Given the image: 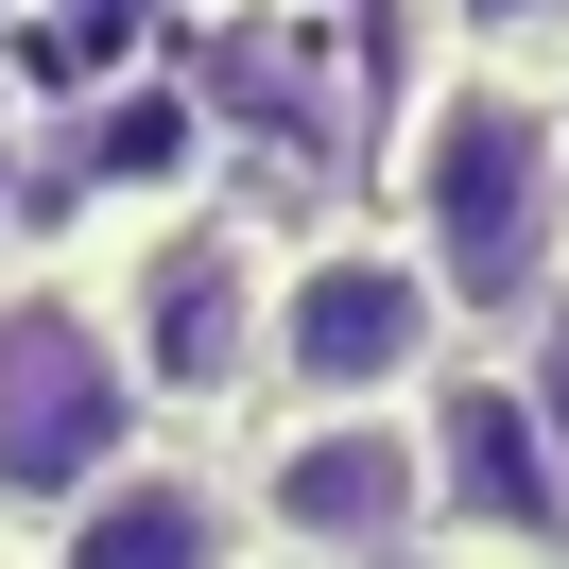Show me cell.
Instances as JSON below:
<instances>
[{
	"label": "cell",
	"mask_w": 569,
	"mask_h": 569,
	"mask_svg": "<svg viewBox=\"0 0 569 569\" xmlns=\"http://www.w3.org/2000/svg\"><path fill=\"white\" fill-rule=\"evenodd\" d=\"M190 104H208V139H328V36L311 18H208V52H190Z\"/></svg>",
	"instance_id": "cell-9"
},
{
	"label": "cell",
	"mask_w": 569,
	"mask_h": 569,
	"mask_svg": "<svg viewBox=\"0 0 569 569\" xmlns=\"http://www.w3.org/2000/svg\"><path fill=\"white\" fill-rule=\"evenodd\" d=\"M449 18V52H552L569 36V0H431Z\"/></svg>",
	"instance_id": "cell-10"
},
{
	"label": "cell",
	"mask_w": 569,
	"mask_h": 569,
	"mask_svg": "<svg viewBox=\"0 0 569 569\" xmlns=\"http://www.w3.org/2000/svg\"><path fill=\"white\" fill-rule=\"evenodd\" d=\"M466 311L431 293V259L397 242V224H311V242H277V328H259V380L293 397V415H415L431 380H449Z\"/></svg>",
	"instance_id": "cell-2"
},
{
	"label": "cell",
	"mask_w": 569,
	"mask_h": 569,
	"mask_svg": "<svg viewBox=\"0 0 569 569\" xmlns=\"http://www.w3.org/2000/svg\"><path fill=\"white\" fill-rule=\"evenodd\" d=\"M397 242L431 259L466 328L535 311L569 259V87L552 52H431V87L397 104Z\"/></svg>",
	"instance_id": "cell-1"
},
{
	"label": "cell",
	"mask_w": 569,
	"mask_h": 569,
	"mask_svg": "<svg viewBox=\"0 0 569 569\" xmlns=\"http://www.w3.org/2000/svg\"><path fill=\"white\" fill-rule=\"evenodd\" d=\"M139 362H121L87 277H0V500L70 518L104 466H139Z\"/></svg>",
	"instance_id": "cell-4"
},
{
	"label": "cell",
	"mask_w": 569,
	"mask_h": 569,
	"mask_svg": "<svg viewBox=\"0 0 569 569\" xmlns=\"http://www.w3.org/2000/svg\"><path fill=\"white\" fill-rule=\"evenodd\" d=\"M104 328L121 362H139L156 415H224V397H259V328H277V242H259L224 190H190V208H156L139 242H121L104 277Z\"/></svg>",
	"instance_id": "cell-3"
},
{
	"label": "cell",
	"mask_w": 569,
	"mask_h": 569,
	"mask_svg": "<svg viewBox=\"0 0 569 569\" xmlns=\"http://www.w3.org/2000/svg\"><path fill=\"white\" fill-rule=\"evenodd\" d=\"M242 535H277V552L311 569H380L431 535V431L415 415H277L242 466Z\"/></svg>",
	"instance_id": "cell-5"
},
{
	"label": "cell",
	"mask_w": 569,
	"mask_h": 569,
	"mask_svg": "<svg viewBox=\"0 0 569 569\" xmlns=\"http://www.w3.org/2000/svg\"><path fill=\"white\" fill-rule=\"evenodd\" d=\"M208 173H224V139H208V104H190V70H121V87H87L36 139V208L121 224V242H139L156 208H190Z\"/></svg>",
	"instance_id": "cell-6"
},
{
	"label": "cell",
	"mask_w": 569,
	"mask_h": 569,
	"mask_svg": "<svg viewBox=\"0 0 569 569\" xmlns=\"http://www.w3.org/2000/svg\"><path fill=\"white\" fill-rule=\"evenodd\" d=\"M431 518L466 535H569V449L518 380H431Z\"/></svg>",
	"instance_id": "cell-7"
},
{
	"label": "cell",
	"mask_w": 569,
	"mask_h": 569,
	"mask_svg": "<svg viewBox=\"0 0 569 569\" xmlns=\"http://www.w3.org/2000/svg\"><path fill=\"white\" fill-rule=\"evenodd\" d=\"M52 569H242V483L190 449H139L52 518Z\"/></svg>",
	"instance_id": "cell-8"
}]
</instances>
